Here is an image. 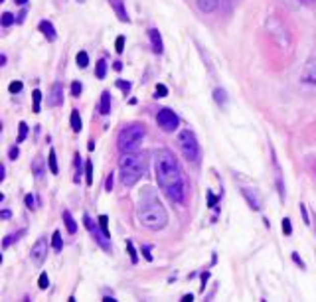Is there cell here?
Instances as JSON below:
<instances>
[{
	"label": "cell",
	"instance_id": "obj_1",
	"mask_svg": "<svg viewBox=\"0 0 316 302\" xmlns=\"http://www.w3.org/2000/svg\"><path fill=\"white\" fill-rule=\"evenodd\" d=\"M154 172H156V182H158L160 190L172 202L182 204L186 197V184H184V176H182V170L178 166V160L174 158V154L166 148L156 152Z\"/></svg>",
	"mask_w": 316,
	"mask_h": 302
},
{
	"label": "cell",
	"instance_id": "obj_2",
	"mask_svg": "<svg viewBox=\"0 0 316 302\" xmlns=\"http://www.w3.org/2000/svg\"><path fill=\"white\" fill-rule=\"evenodd\" d=\"M136 215H138V221L152 231H158L168 223V213H166L164 206L158 202V197L152 192H147L144 196H140Z\"/></svg>",
	"mask_w": 316,
	"mask_h": 302
},
{
	"label": "cell",
	"instance_id": "obj_3",
	"mask_svg": "<svg viewBox=\"0 0 316 302\" xmlns=\"http://www.w3.org/2000/svg\"><path fill=\"white\" fill-rule=\"evenodd\" d=\"M119 168H120V182L125 186H135L136 182L140 180L144 174H147V156L144 154H138V152H123L119 160Z\"/></svg>",
	"mask_w": 316,
	"mask_h": 302
},
{
	"label": "cell",
	"instance_id": "obj_4",
	"mask_svg": "<svg viewBox=\"0 0 316 302\" xmlns=\"http://www.w3.org/2000/svg\"><path fill=\"white\" fill-rule=\"evenodd\" d=\"M144 135H147V131H144L142 124H138V122L127 124L119 133V138H117V144H119L120 152H135L140 146Z\"/></svg>",
	"mask_w": 316,
	"mask_h": 302
},
{
	"label": "cell",
	"instance_id": "obj_5",
	"mask_svg": "<svg viewBox=\"0 0 316 302\" xmlns=\"http://www.w3.org/2000/svg\"><path fill=\"white\" fill-rule=\"evenodd\" d=\"M178 146H180L182 154L186 160L190 162H198L200 160V144L196 140V135L190 129H184L178 135Z\"/></svg>",
	"mask_w": 316,
	"mask_h": 302
},
{
	"label": "cell",
	"instance_id": "obj_6",
	"mask_svg": "<svg viewBox=\"0 0 316 302\" xmlns=\"http://www.w3.org/2000/svg\"><path fill=\"white\" fill-rule=\"evenodd\" d=\"M156 121H158V127L164 131V133H174L178 129V117L174 111L170 109H160L158 115H156Z\"/></svg>",
	"mask_w": 316,
	"mask_h": 302
},
{
	"label": "cell",
	"instance_id": "obj_7",
	"mask_svg": "<svg viewBox=\"0 0 316 302\" xmlns=\"http://www.w3.org/2000/svg\"><path fill=\"white\" fill-rule=\"evenodd\" d=\"M83 223H85V227L89 229V233L93 235V239L99 243V245H101L105 251H111V243H109V237H107L103 231H99V227L93 223V219H91L87 213L83 215Z\"/></svg>",
	"mask_w": 316,
	"mask_h": 302
},
{
	"label": "cell",
	"instance_id": "obj_8",
	"mask_svg": "<svg viewBox=\"0 0 316 302\" xmlns=\"http://www.w3.org/2000/svg\"><path fill=\"white\" fill-rule=\"evenodd\" d=\"M45 253H47V241H45L44 237H40L36 245L32 247V261L36 263V265H42L45 259Z\"/></svg>",
	"mask_w": 316,
	"mask_h": 302
},
{
	"label": "cell",
	"instance_id": "obj_9",
	"mask_svg": "<svg viewBox=\"0 0 316 302\" xmlns=\"http://www.w3.org/2000/svg\"><path fill=\"white\" fill-rule=\"evenodd\" d=\"M301 81L302 83H308V85H316V60H310L301 73Z\"/></svg>",
	"mask_w": 316,
	"mask_h": 302
},
{
	"label": "cell",
	"instance_id": "obj_10",
	"mask_svg": "<svg viewBox=\"0 0 316 302\" xmlns=\"http://www.w3.org/2000/svg\"><path fill=\"white\" fill-rule=\"evenodd\" d=\"M47 105L50 107L63 105V87H61V83H54L52 93H50V97H47Z\"/></svg>",
	"mask_w": 316,
	"mask_h": 302
},
{
	"label": "cell",
	"instance_id": "obj_11",
	"mask_svg": "<svg viewBox=\"0 0 316 302\" xmlns=\"http://www.w3.org/2000/svg\"><path fill=\"white\" fill-rule=\"evenodd\" d=\"M241 194L245 196V199L249 202V206H251L253 210H261V197H259V194H257L255 190H251V188H243Z\"/></svg>",
	"mask_w": 316,
	"mask_h": 302
},
{
	"label": "cell",
	"instance_id": "obj_12",
	"mask_svg": "<svg viewBox=\"0 0 316 302\" xmlns=\"http://www.w3.org/2000/svg\"><path fill=\"white\" fill-rule=\"evenodd\" d=\"M149 36H151V42H152V52L154 54H162L164 52V45H162V38H160V32L156 28L149 30Z\"/></svg>",
	"mask_w": 316,
	"mask_h": 302
},
{
	"label": "cell",
	"instance_id": "obj_13",
	"mask_svg": "<svg viewBox=\"0 0 316 302\" xmlns=\"http://www.w3.org/2000/svg\"><path fill=\"white\" fill-rule=\"evenodd\" d=\"M40 32L44 34L45 38L50 40V42H54V40L58 38V34H56V28H54V24H52V22H47V20H42V22H40Z\"/></svg>",
	"mask_w": 316,
	"mask_h": 302
},
{
	"label": "cell",
	"instance_id": "obj_14",
	"mask_svg": "<svg viewBox=\"0 0 316 302\" xmlns=\"http://www.w3.org/2000/svg\"><path fill=\"white\" fill-rule=\"evenodd\" d=\"M99 113H101V115H109V113H111V93H109V91H103V93H101Z\"/></svg>",
	"mask_w": 316,
	"mask_h": 302
},
{
	"label": "cell",
	"instance_id": "obj_15",
	"mask_svg": "<svg viewBox=\"0 0 316 302\" xmlns=\"http://www.w3.org/2000/svg\"><path fill=\"white\" fill-rule=\"evenodd\" d=\"M196 2H198V8L202 12H206V14L213 12L217 8V4H220V0H196Z\"/></svg>",
	"mask_w": 316,
	"mask_h": 302
},
{
	"label": "cell",
	"instance_id": "obj_16",
	"mask_svg": "<svg viewBox=\"0 0 316 302\" xmlns=\"http://www.w3.org/2000/svg\"><path fill=\"white\" fill-rule=\"evenodd\" d=\"M109 2L113 4V8H115V12H117L120 22H131V18H129V14H127V10H125V6H123L120 0H109Z\"/></svg>",
	"mask_w": 316,
	"mask_h": 302
},
{
	"label": "cell",
	"instance_id": "obj_17",
	"mask_svg": "<svg viewBox=\"0 0 316 302\" xmlns=\"http://www.w3.org/2000/svg\"><path fill=\"white\" fill-rule=\"evenodd\" d=\"M63 221H65V227H67V231L74 235L77 231V223H76V219L71 217V213L67 212V210H63Z\"/></svg>",
	"mask_w": 316,
	"mask_h": 302
},
{
	"label": "cell",
	"instance_id": "obj_18",
	"mask_svg": "<svg viewBox=\"0 0 316 302\" xmlns=\"http://www.w3.org/2000/svg\"><path fill=\"white\" fill-rule=\"evenodd\" d=\"M24 235H26V229H20L18 233H12V235L4 237V241H2V247H4V249H8V247H10V243L18 241V239H20V237H24Z\"/></svg>",
	"mask_w": 316,
	"mask_h": 302
},
{
	"label": "cell",
	"instance_id": "obj_19",
	"mask_svg": "<svg viewBox=\"0 0 316 302\" xmlns=\"http://www.w3.org/2000/svg\"><path fill=\"white\" fill-rule=\"evenodd\" d=\"M71 129H74V133H79V131L83 129V124H81V117H79V111H77V109L71 111Z\"/></svg>",
	"mask_w": 316,
	"mask_h": 302
},
{
	"label": "cell",
	"instance_id": "obj_20",
	"mask_svg": "<svg viewBox=\"0 0 316 302\" xmlns=\"http://www.w3.org/2000/svg\"><path fill=\"white\" fill-rule=\"evenodd\" d=\"M32 170H34V174H36V178H42L44 176V160L42 158H36L34 160V164H32Z\"/></svg>",
	"mask_w": 316,
	"mask_h": 302
},
{
	"label": "cell",
	"instance_id": "obj_21",
	"mask_svg": "<svg viewBox=\"0 0 316 302\" xmlns=\"http://www.w3.org/2000/svg\"><path fill=\"white\" fill-rule=\"evenodd\" d=\"M95 76H97V79H105V76H107V61H105V60H99V61H97V67H95Z\"/></svg>",
	"mask_w": 316,
	"mask_h": 302
},
{
	"label": "cell",
	"instance_id": "obj_22",
	"mask_svg": "<svg viewBox=\"0 0 316 302\" xmlns=\"http://www.w3.org/2000/svg\"><path fill=\"white\" fill-rule=\"evenodd\" d=\"M47 164H50V172H52V174H58V172H60V170H58V160H56V150H54V148L50 150Z\"/></svg>",
	"mask_w": 316,
	"mask_h": 302
},
{
	"label": "cell",
	"instance_id": "obj_23",
	"mask_svg": "<svg viewBox=\"0 0 316 302\" xmlns=\"http://www.w3.org/2000/svg\"><path fill=\"white\" fill-rule=\"evenodd\" d=\"M76 61H77V65L83 69V67H87L89 65V56H87V52H79L77 54V58H76Z\"/></svg>",
	"mask_w": 316,
	"mask_h": 302
},
{
	"label": "cell",
	"instance_id": "obj_24",
	"mask_svg": "<svg viewBox=\"0 0 316 302\" xmlns=\"http://www.w3.org/2000/svg\"><path fill=\"white\" fill-rule=\"evenodd\" d=\"M52 247H54L56 251H61L63 241H61V233H60V231H54V235H52Z\"/></svg>",
	"mask_w": 316,
	"mask_h": 302
},
{
	"label": "cell",
	"instance_id": "obj_25",
	"mask_svg": "<svg viewBox=\"0 0 316 302\" xmlns=\"http://www.w3.org/2000/svg\"><path fill=\"white\" fill-rule=\"evenodd\" d=\"M32 99H34V113H40V103H42V91L36 89L32 93Z\"/></svg>",
	"mask_w": 316,
	"mask_h": 302
},
{
	"label": "cell",
	"instance_id": "obj_26",
	"mask_svg": "<svg viewBox=\"0 0 316 302\" xmlns=\"http://www.w3.org/2000/svg\"><path fill=\"white\" fill-rule=\"evenodd\" d=\"M97 221H99L101 231L105 233L107 237H111V233H109V217H107V215H99V219H97Z\"/></svg>",
	"mask_w": 316,
	"mask_h": 302
},
{
	"label": "cell",
	"instance_id": "obj_27",
	"mask_svg": "<svg viewBox=\"0 0 316 302\" xmlns=\"http://www.w3.org/2000/svg\"><path fill=\"white\" fill-rule=\"evenodd\" d=\"M18 138H16V142H24V138H26V135H28V124L26 122H20L18 124Z\"/></svg>",
	"mask_w": 316,
	"mask_h": 302
},
{
	"label": "cell",
	"instance_id": "obj_28",
	"mask_svg": "<svg viewBox=\"0 0 316 302\" xmlns=\"http://www.w3.org/2000/svg\"><path fill=\"white\" fill-rule=\"evenodd\" d=\"M213 97H215V101H217L220 105H226L227 97H226V91L224 89H215L213 91Z\"/></svg>",
	"mask_w": 316,
	"mask_h": 302
},
{
	"label": "cell",
	"instance_id": "obj_29",
	"mask_svg": "<svg viewBox=\"0 0 316 302\" xmlns=\"http://www.w3.org/2000/svg\"><path fill=\"white\" fill-rule=\"evenodd\" d=\"M85 174H87L85 182H87V186H91V184H93V164H91V160L85 162Z\"/></svg>",
	"mask_w": 316,
	"mask_h": 302
},
{
	"label": "cell",
	"instance_id": "obj_30",
	"mask_svg": "<svg viewBox=\"0 0 316 302\" xmlns=\"http://www.w3.org/2000/svg\"><path fill=\"white\" fill-rule=\"evenodd\" d=\"M38 287L42 288V290H45V288L50 287V276H47V272H42V274H40V279H38Z\"/></svg>",
	"mask_w": 316,
	"mask_h": 302
},
{
	"label": "cell",
	"instance_id": "obj_31",
	"mask_svg": "<svg viewBox=\"0 0 316 302\" xmlns=\"http://www.w3.org/2000/svg\"><path fill=\"white\" fill-rule=\"evenodd\" d=\"M14 16L10 14V12H4V14H2V26H4V28H8V26H12V24H14Z\"/></svg>",
	"mask_w": 316,
	"mask_h": 302
},
{
	"label": "cell",
	"instance_id": "obj_32",
	"mask_svg": "<svg viewBox=\"0 0 316 302\" xmlns=\"http://www.w3.org/2000/svg\"><path fill=\"white\" fill-rule=\"evenodd\" d=\"M22 87H24V85H22V81H12V83L8 85V91H10L12 95H16V93H20V91H22Z\"/></svg>",
	"mask_w": 316,
	"mask_h": 302
},
{
	"label": "cell",
	"instance_id": "obj_33",
	"mask_svg": "<svg viewBox=\"0 0 316 302\" xmlns=\"http://www.w3.org/2000/svg\"><path fill=\"white\" fill-rule=\"evenodd\" d=\"M127 251H129V255H131V261H133V263H138L136 251H135V247H133V243L131 241H127Z\"/></svg>",
	"mask_w": 316,
	"mask_h": 302
},
{
	"label": "cell",
	"instance_id": "obj_34",
	"mask_svg": "<svg viewBox=\"0 0 316 302\" xmlns=\"http://www.w3.org/2000/svg\"><path fill=\"white\" fill-rule=\"evenodd\" d=\"M81 89H83V87H81L79 81H74V83H71V95H74V97H79V95H81Z\"/></svg>",
	"mask_w": 316,
	"mask_h": 302
},
{
	"label": "cell",
	"instance_id": "obj_35",
	"mask_svg": "<svg viewBox=\"0 0 316 302\" xmlns=\"http://www.w3.org/2000/svg\"><path fill=\"white\" fill-rule=\"evenodd\" d=\"M115 49H117L119 54H123V52H125V38H123V36H119V38H117V42H115Z\"/></svg>",
	"mask_w": 316,
	"mask_h": 302
},
{
	"label": "cell",
	"instance_id": "obj_36",
	"mask_svg": "<svg viewBox=\"0 0 316 302\" xmlns=\"http://www.w3.org/2000/svg\"><path fill=\"white\" fill-rule=\"evenodd\" d=\"M168 95V87L166 85H156V95L154 97H166Z\"/></svg>",
	"mask_w": 316,
	"mask_h": 302
},
{
	"label": "cell",
	"instance_id": "obj_37",
	"mask_svg": "<svg viewBox=\"0 0 316 302\" xmlns=\"http://www.w3.org/2000/svg\"><path fill=\"white\" fill-rule=\"evenodd\" d=\"M283 231H285V235H290L293 233V225H290V219H283Z\"/></svg>",
	"mask_w": 316,
	"mask_h": 302
},
{
	"label": "cell",
	"instance_id": "obj_38",
	"mask_svg": "<svg viewBox=\"0 0 316 302\" xmlns=\"http://www.w3.org/2000/svg\"><path fill=\"white\" fill-rule=\"evenodd\" d=\"M117 87H119L120 91H125V93H129V91H131V83H129V81H117Z\"/></svg>",
	"mask_w": 316,
	"mask_h": 302
},
{
	"label": "cell",
	"instance_id": "obj_39",
	"mask_svg": "<svg viewBox=\"0 0 316 302\" xmlns=\"http://www.w3.org/2000/svg\"><path fill=\"white\" fill-rule=\"evenodd\" d=\"M34 204H36V197L32 196V194H28V196H26V208H28V210H34V208H36Z\"/></svg>",
	"mask_w": 316,
	"mask_h": 302
},
{
	"label": "cell",
	"instance_id": "obj_40",
	"mask_svg": "<svg viewBox=\"0 0 316 302\" xmlns=\"http://www.w3.org/2000/svg\"><path fill=\"white\" fill-rule=\"evenodd\" d=\"M18 154H20V150H18V146H12V148H10V152H8L10 160H16V158H18Z\"/></svg>",
	"mask_w": 316,
	"mask_h": 302
},
{
	"label": "cell",
	"instance_id": "obj_41",
	"mask_svg": "<svg viewBox=\"0 0 316 302\" xmlns=\"http://www.w3.org/2000/svg\"><path fill=\"white\" fill-rule=\"evenodd\" d=\"M301 213H302V219H304V223L308 225L310 221H308V212H306V208H304V204H301Z\"/></svg>",
	"mask_w": 316,
	"mask_h": 302
},
{
	"label": "cell",
	"instance_id": "obj_42",
	"mask_svg": "<svg viewBox=\"0 0 316 302\" xmlns=\"http://www.w3.org/2000/svg\"><path fill=\"white\" fill-rule=\"evenodd\" d=\"M105 190H107V192H111V190H113V174H111V176H107Z\"/></svg>",
	"mask_w": 316,
	"mask_h": 302
},
{
	"label": "cell",
	"instance_id": "obj_43",
	"mask_svg": "<svg viewBox=\"0 0 316 302\" xmlns=\"http://www.w3.org/2000/svg\"><path fill=\"white\" fill-rule=\"evenodd\" d=\"M142 255L147 261H152V255H151V247H142Z\"/></svg>",
	"mask_w": 316,
	"mask_h": 302
},
{
	"label": "cell",
	"instance_id": "obj_44",
	"mask_svg": "<svg viewBox=\"0 0 316 302\" xmlns=\"http://www.w3.org/2000/svg\"><path fill=\"white\" fill-rule=\"evenodd\" d=\"M293 261L297 263V265H301V269H304V263H302V259L297 255V253H293Z\"/></svg>",
	"mask_w": 316,
	"mask_h": 302
},
{
	"label": "cell",
	"instance_id": "obj_45",
	"mask_svg": "<svg viewBox=\"0 0 316 302\" xmlns=\"http://www.w3.org/2000/svg\"><path fill=\"white\" fill-rule=\"evenodd\" d=\"M208 197H210V206H211V208H213V206H215V202H217V197L213 196L211 192H210V194H208Z\"/></svg>",
	"mask_w": 316,
	"mask_h": 302
},
{
	"label": "cell",
	"instance_id": "obj_46",
	"mask_svg": "<svg viewBox=\"0 0 316 302\" xmlns=\"http://www.w3.org/2000/svg\"><path fill=\"white\" fill-rule=\"evenodd\" d=\"M208 279H210V272L206 271L204 274H202V283H204V287H206V283H208Z\"/></svg>",
	"mask_w": 316,
	"mask_h": 302
},
{
	"label": "cell",
	"instance_id": "obj_47",
	"mask_svg": "<svg viewBox=\"0 0 316 302\" xmlns=\"http://www.w3.org/2000/svg\"><path fill=\"white\" fill-rule=\"evenodd\" d=\"M24 18H26V8H24V10L18 14V22H24Z\"/></svg>",
	"mask_w": 316,
	"mask_h": 302
},
{
	"label": "cell",
	"instance_id": "obj_48",
	"mask_svg": "<svg viewBox=\"0 0 316 302\" xmlns=\"http://www.w3.org/2000/svg\"><path fill=\"white\" fill-rule=\"evenodd\" d=\"M182 300H184V302H192V300H194V296H192V294H184V296H182Z\"/></svg>",
	"mask_w": 316,
	"mask_h": 302
},
{
	"label": "cell",
	"instance_id": "obj_49",
	"mask_svg": "<svg viewBox=\"0 0 316 302\" xmlns=\"http://www.w3.org/2000/svg\"><path fill=\"white\" fill-rule=\"evenodd\" d=\"M0 215H2V219H8V217H10V215H12V213L8 212V210H4V212L0 213Z\"/></svg>",
	"mask_w": 316,
	"mask_h": 302
},
{
	"label": "cell",
	"instance_id": "obj_50",
	"mask_svg": "<svg viewBox=\"0 0 316 302\" xmlns=\"http://www.w3.org/2000/svg\"><path fill=\"white\" fill-rule=\"evenodd\" d=\"M115 69H117V71H120V69H123V65H120V61H115Z\"/></svg>",
	"mask_w": 316,
	"mask_h": 302
},
{
	"label": "cell",
	"instance_id": "obj_51",
	"mask_svg": "<svg viewBox=\"0 0 316 302\" xmlns=\"http://www.w3.org/2000/svg\"><path fill=\"white\" fill-rule=\"evenodd\" d=\"M4 63H6V56L2 54V56H0V65H4Z\"/></svg>",
	"mask_w": 316,
	"mask_h": 302
},
{
	"label": "cell",
	"instance_id": "obj_52",
	"mask_svg": "<svg viewBox=\"0 0 316 302\" xmlns=\"http://www.w3.org/2000/svg\"><path fill=\"white\" fill-rule=\"evenodd\" d=\"M16 4H22V6H24V4H26V2H28V0H14Z\"/></svg>",
	"mask_w": 316,
	"mask_h": 302
},
{
	"label": "cell",
	"instance_id": "obj_53",
	"mask_svg": "<svg viewBox=\"0 0 316 302\" xmlns=\"http://www.w3.org/2000/svg\"><path fill=\"white\" fill-rule=\"evenodd\" d=\"M301 2H304V4H310V2H312V0H301Z\"/></svg>",
	"mask_w": 316,
	"mask_h": 302
},
{
	"label": "cell",
	"instance_id": "obj_54",
	"mask_svg": "<svg viewBox=\"0 0 316 302\" xmlns=\"http://www.w3.org/2000/svg\"><path fill=\"white\" fill-rule=\"evenodd\" d=\"M77 2H85V0H77Z\"/></svg>",
	"mask_w": 316,
	"mask_h": 302
},
{
	"label": "cell",
	"instance_id": "obj_55",
	"mask_svg": "<svg viewBox=\"0 0 316 302\" xmlns=\"http://www.w3.org/2000/svg\"><path fill=\"white\" fill-rule=\"evenodd\" d=\"M0 2H2V0H0Z\"/></svg>",
	"mask_w": 316,
	"mask_h": 302
}]
</instances>
